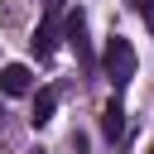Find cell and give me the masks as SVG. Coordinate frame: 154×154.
I'll return each mask as SVG.
<instances>
[{
  "mask_svg": "<svg viewBox=\"0 0 154 154\" xmlns=\"http://www.w3.org/2000/svg\"><path fill=\"white\" fill-rule=\"evenodd\" d=\"M101 63H106V77H111V87H116V91L135 82V67H140V58H135L130 38L111 34V43H106V58H101Z\"/></svg>",
  "mask_w": 154,
  "mask_h": 154,
  "instance_id": "cell-1",
  "label": "cell"
},
{
  "mask_svg": "<svg viewBox=\"0 0 154 154\" xmlns=\"http://www.w3.org/2000/svg\"><path fill=\"white\" fill-rule=\"evenodd\" d=\"M63 34H67V43H72L77 63H91V43H87V14H82V10H72V14H67Z\"/></svg>",
  "mask_w": 154,
  "mask_h": 154,
  "instance_id": "cell-2",
  "label": "cell"
},
{
  "mask_svg": "<svg viewBox=\"0 0 154 154\" xmlns=\"http://www.w3.org/2000/svg\"><path fill=\"white\" fill-rule=\"evenodd\" d=\"M29 87H34V72H29L24 63H5V67H0V91H5V96H24Z\"/></svg>",
  "mask_w": 154,
  "mask_h": 154,
  "instance_id": "cell-3",
  "label": "cell"
},
{
  "mask_svg": "<svg viewBox=\"0 0 154 154\" xmlns=\"http://www.w3.org/2000/svg\"><path fill=\"white\" fill-rule=\"evenodd\" d=\"M29 43H34V53H38V58H48V53L58 48V14H53V10H48V19L34 29V38H29Z\"/></svg>",
  "mask_w": 154,
  "mask_h": 154,
  "instance_id": "cell-4",
  "label": "cell"
},
{
  "mask_svg": "<svg viewBox=\"0 0 154 154\" xmlns=\"http://www.w3.org/2000/svg\"><path fill=\"white\" fill-rule=\"evenodd\" d=\"M101 130H106L111 140H120V135H125V106H120V96H111V101L101 106Z\"/></svg>",
  "mask_w": 154,
  "mask_h": 154,
  "instance_id": "cell-5",
  "label": "cell"
},
{
  "mask_svg": "<svg viewBox=\"0 0 154 154\" xmlns=\"http://www.w3.org/2000/svg\"><path fill=\"white\" fill-rule=\"evenodd\" d=\"M53 111H58V91H53V87H43V91L34 96V116H29V120H34V125H48V120H53Z\"/></svg>",
  "mask_w": 154,
  "mask_h": 154,
  "instance_id": "cell-6",
  "label": "cell"
},
{
  "mask_svg": "<svg viewBox=\"0 0 154 154\" xmlns=\"http://www.w3.org/2000/svg\"><path fill=\"white\" fill-rule=\"evenodd\" d=\"M130 5H135V10H140V14H144V24H149V29H154V0H130Z\"/></svg>",
  "mask_w": 154,
  "mask_h": 154,
  "instance_id": "cell-7",
  "label": "cell"
},
{
  "mask_svg": "<svg viewBox=\"0 0 154 154\" xmlns=\"http://www.w3.org/2000/svg\"><path fill=\"white\" fill-rule=\"evenodd\" d=\"M63 5H67V0H48V10H53V14H58V10H63Z\"/></svg>",
  "mask_w": 154,
  "mask_h": 154,
  "instance_id": "cell-8",
  "label": "cell"
},
{
  "mask_svg": "<svg viewBox=\"0 0 154 154\" xmlns=\"http://www.w3.org/2000/svg\"><path fill=\"white\" fill-rule=\"evenodd\" d=\"M149 154H154V149H149Z\"/></svg>",
  "mask_w": 154,
  "mask_h": 154,
  "instance_id": "cell-9",
  "label": "cell"
}]
</instances>
